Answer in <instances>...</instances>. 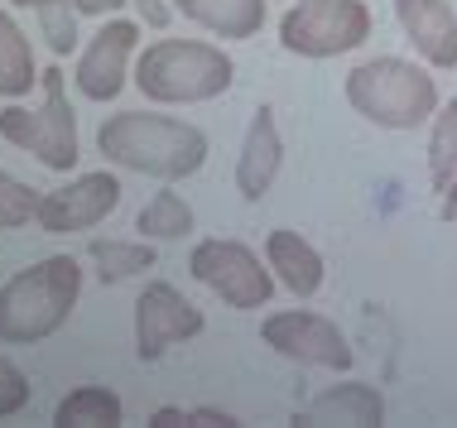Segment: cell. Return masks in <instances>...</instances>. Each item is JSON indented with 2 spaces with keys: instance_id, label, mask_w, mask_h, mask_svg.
Segmentation results:
<instances>
[{
  "instance_id": "16",
  "label": "cell",
  "mask_w": 457,
  "mask_h": 428,
  "mask_svg": "<svg viewBox=\"0 0 457 428\" xmlns=\"http://www.w3.org/2000/svg\"><path fill=\"white\" fill-rule=\"evenodd\" d=\"M174 10L217 39H251L265 24V0H174Z\"/></svg>"
},
{
  "instance_id": "8",
  "label": "cell",
  "mask_w": 457,
  "mask_h": 428,
  "mask_svg": "<svg viewBox=\"0 0 457 428\" xmlns=\"http://www.w3.org/2000/svg\"><path fill=\"white\" fill-rule=\"evenodd\" d=\"M265 347H275L284 361L294 366H318V371H352V342L342 337V327L323 313L308 309H284L270 313L261 323Z\"/></svg>"
},
{
  "instance_id": "13",
  "label": "cell",
  "mask_w": 457,
  "mask_h": 428,
  "mask_svg": "<svg viewBox=\"0 0 457 428\" xmlns=\"http://www.w3.org/2000/svg\"><path fill=\"white\" fill-rule=\"evenodd\" d=\"M279 164H284V140H279V120H275V106H261L245 126V140H241V154H237V188L245 202H261L279 178Z\"/></svg>"
},
{
  "instance_id": "28",
  "label": "cell",
  "mask_w": 457,
  "mask_h": 428,
  "mask_svg": "<svg viewBox=\"0 0 457 428\" xmlns=\"http://www.w3.org/2000/svg\"><path fill=\"white\" fill-rule=\"evenodd\" d=\"M193 424H241V419L227 409H193Z\"/></svg>"
},
{
  "instance_id": "3",
  "label": "cell",
  "mask_w": 457,
  "mask_h": 428,
  "mask_svg": "<svg viewBox=\"0 0 457 428\" xmlns=\"http://www.w3.org/2000/svg\"><path fill=\"white\" fill-rule=\"evenodd\" d=\"M82 293V265L72 255H48V260L20 270L0 284V342L29 347V342L54 337L72 317Z\"/></svg>"
},
{
  "instance_id": "21",
  "label": "cell",
  "mask_w": 457,
  "mask_h": 428,
  "mask_svg": "<svg viewBox=\"0 0 457 428\" xmlns=\"http://www.w3.org/2000/svg\"><path fill=\"white\" fill-rule=\"evenodd\" d=\"M428 178L443 193L457 178V96L434 111V130H428Z\"/></svg>"
},
{
  "instance_id": "30",
  "label": "cell",
  "mask_w": 457,
  "mask_h": 428,
  "mask_svg": "<svg viewBox=\"0 0 457 428\" xmlns=\"http://www.w3.org/2000/svg\"><path fill=\"white\" fill-rule=\"evenodd\" d=\"M10 5H20V10H34V5H39V0H10Z\"/></svg>"
},
{
  "instance_id": "14",
  "label": "cell",
  "mask_w": 457,
  "mask_h": 428,
  "mask_svg": "<svg viewBox=\"0 0 457 428\" xmlns=\"http://www.w3.org/2000/svg\"><path fill=\"white\" fill-rule=\"evenodd\" d=\"M265 265L275 270V279L294 293V299H313V293L323 289V275H328L318 246L303 241L299 231H289V226H275L265 236Z\"/></svg>"
},
{
  "instance_id": "27",
  "label": "cell",
  "mask_w": 457,
  "mask_h": 428,
  "mask_svg": "<svg viewBox=\"0 0 457 428\" xmlns=\"http://www.w3.org/2000/svg\"><path fill=\"white\" fill-rule=\"evenodd\" d=\"M72 5H78V15H116L120 5H130V0H72Z\"/></svg>"
},
{
  "instance_id": "24",
  "label": "cell",
  "mask_w": 457,
  "mask_h": 428,
  "mask_svg": "<svg viewBox=\"0 0 457 428\" xmlns=\"http://www.w3.org/2000/svg\"><path fill=\"white\" fill-rule=\"evenodd\" d=\"M24 405H29V381H24V371L10 357H0V419L20 414Z\"/></svg>"
},
{
  "instance_id": "29",
  "label": "cell",
  "mask_w": 457,
  "mask_h": 428,
  "mask_svg": "<svg viewBox=\"0 0 457 428\" xmlns=\"http://www.w3.org/2000/svg\"><path fill=\"white\" fill-rule=\"evenodd\" d=\"M438 212H443V222H457V178L443 188V207H438Z\"/></svg>"
},
{
  "instance_id": "23",
  "label": "cell",
  "mask_w": 457,
  "mask_h": 428,
  "mask_svg": "<svg viewBox=\"0 0 457 428\" xmlns=\"http://www.w3.org/2000/svg\"><path fill=\"white\" fill-rule=\"evenodd\" d=\"M39 188H29V183L10 178L5 169H0V231H15V226H29V217L39 212Z\"/></svg>"
},
{
  "instance_id": "12",
  "label": "cell",
  "mask_w": 457,
  "mask_h": 428,
  "mask_svg": "<svg viewBox=\"0 0 457 428\" xmlns=\"http://www.w3.org/2000/svg\"><path fill=\"white\" fill-rule=\"evenodd\" d=\"M395 20H400L404 39L428 68L453 72L457 68V10L453 0H395Z\"/></svg>"
},
{
  "instance_id": "7",
  "label": "cell",
  "mask_w": 457,
  "mask_h": 428,
  "mask_svg": "<svg viewBox=\"0 0 457 428\" xmlns=\"http://www.w3.org/2000/svg\"><path fill=\"white\" fill-rule=\"evenodd\" d=\"M188 270L197 284H207L217 293L227 309L237 313H255L270 303V293H275V270L261 265V255H255L245 241H231V236H207L197 241L193 255H188Z\"/></svg>"
},
{
  "instance_id": "9",
  "label": "cell",
  "mask_w": 457,
  "mask_h": 428,
  "mask_svg": "<svg viewBox=\"0 0 457 428\" xmlns=\"http://www.w3.org/2000/svg\"><path fill=\"white\" fill-rule=\"evenodd\" d=\"M116 207H120V178L111 169H96V174H78L63 188L44 193L34 222H39L44 236H72V231L102 226Z\"/></svg>"
},
{
  "instance_id": "2",
  "label": "cell",
  "mask_w": 457,
  "mask_h": 428,
  "mask_svg": "<svg viewBox=\"0 0 457 428\" xmlns=\"http://www.w3.org/2000/svg\"><path fill=\"white\" fill-rule=\"evenodd\" d=\"M135 87L154 106H197L217 102L237 82V63L221 44L203 39H154L135 54Z\"/></svg>"
},
{
  "instance_id": "19",
  "label": "cell",
  "mask_w": 457,
  "mask_h": 428,
  "mask_svg": "<svg viewBox=\"0 0 457 428\" xmlns=\"http://www.w3.org/2000/svg\"><path fill=\"white\" fill-rule=\"evenodd\" d=\"M193 226H197L193 207L174 188L154 193V198L140 207V217H135V231H140L145 241H183V236H193Z\"/></svg>"
},
{
  "instance_id": "5",
  "label": "cell",
  "mask_w": 457,
  "mask_h": 428,
  "mask_svg": "<svg viewBox=\"0 0 457 428\" xmlns=\"http://www.w3.org/2000/svg\"><path fill=\"white\" fill-rule=\"evenodd\" d=\"M39 87H44V102L39 106H15L10 102L0 111V140L15 144V150L34 154L44 169L54 174H68L82 154V140H78V116L68 106V78L63 68H44L39 72Z\"/></svg>"
},
{
  "instance_id": "6",
  "label": "cell",
  "mask_w": 457,
  "mask_h": 428,
  "mask_svg": "<svg viewBox=\"0 0 457 428\" xmlns=\"http://www.w3.org/2000/svg\"><path fill=\"white\" fill-rule=\"evenodd\" d=\"M370 39L366 0H294L279 20V44L299 58H337Z\"/></svg>"
},
{
  "instance_id": "1",
  "label": "cell",
  "mask_w": 457,
  "mask_h": 428,
  "mask_svg": "<svg viewBox=\"0 0 457 428\" xmlns=\"http://www.w3.org/2000/svg\"><path fill=\"white\" fill-rule=\"evenodd\" d=\"M96 150L106 154V164L130 169V174L179 183L193 178L207 164V136L193 120L179 116H154V111H116L96 130Z\"/></svg>"
},
{
  "instance_id": "25",
  "label": "cell",
  "mask_w": 457,
  "mask_h": 428,
  "mask_svg": "<svg viewBox=\"0 0 457 428\" xmlns=\"http://www.w3.org/2000/svg\"><path fill=\"white\" fill-rule=\"evenodd\" d=\"M135 15H140V24H150V29H169L174 24V5L169 0H130Z\"/></svg>"
},
{
  "instance_id": "10",
  "label": "cell",
  "mask_w": 457,
  "mask_h": 428,
  "mask_svg": "<svg viewBox=\"0 0 457 428\" xmlns=\"http://www.w3.org/2000/svg\"><path fill=\"white\" fill-rule=\"evenodd\" d=\"M203 327H207L203 309L188 303L174 284H164V279L145 284V293L135 299V351H140V361H159L169 347L197 337Z\"/></svg>"
},
{
  "instance_id": "17",
  "label": "cell",
  "mask_w": 457,
  "mask_h": 428,
  "mask_svg": "<svg viewBox=\"0 0 457 428\" xmlns=\"http://www.w3.org/2000/svg\"><path fill=\"white\" fill-rule=\"evenodd\" d=\"M34 82H39L34 48L24 39L20 20L0 5V96H5V102H20V96H29Z\"/></svg>"
},
{
  "instance_id": "11",
  "label": "cell",
  "mask_w": 457,
  "mask_h": 428,
  "mask_svg": "<svg viewBox=\"0 0 457 428\" xmlns=\"http://www.w3.org/2000/svg\"><path fill=\"white\" fill-rule=\"evenodd\" d=\"M135 44H140V20H106L92 34V44L78 58V72H72V82L87 102H116L120 96L135 63Z\"/></svg>"
},
{
  "instance_id": "18",
  "label": "cell",
  "mask_w": 457,
  "mask_h": 428,
  "mask_svg": "<svg viewBox=\"0 0 457 428\" xmlns=\"http://www.w3.org/2000/svg\"><path fill=\"white\" fill-rule=\"evenodd\" d=\"M120 419H126V405H120V395L106 385H78L72 395L58 399V409H54L58 428H116Z\"/></svg>"
},
{
  "instance_id": "4",
  "label": "cell",
  "mask_w": 457,
  "mask_h": 428,
  "mask_svg": "<svg viewBox=\"0 0 457 428\" xmlns=\"http://www.w3.org/2000/svg\"><path fill=\"white\" fill-rule=\"evenodd\" d=\"M347 106L380 130H419L438 111V82L410 58H366L342 82Z\"/></svg>"
},
{
  "instance_id": "26",
  "label": "cell",
  "mask_w": 457,
  "mask_h": 428,
  "mask_svg": "<svg viewBox=\"0 0 457 428\" xmlns=\"http://www.w3.org/2000/svg\"><path fill=\"white\" fill-rule=\"evenodd\" d=\"M150 424H154V428H174V424H193V409L164 405V409H154V414H150Z\"/></svg>"
},
{
  "instance_id": "22",
  "label": "cell",
  "mask_w": 457,
  "mask_h": 428,
  "mask_svg": "<svg viewBox=\"0 0 457 428\" xmlns=\"http://www.w3.org/2000/svg\"><path fill=\"white\" fill-rule=\"evenodd\" d=\"M34 20H39V34L54 48V58H68L78 48V5L72 0H39Z\"/></svg>"
},
{
  "instance_id": "20",
  "label": "cell",
  "mask_w": 457,
  "mask_h": 428,
  "mask_svg": "<svg viewBox=\"0 0 457 428\" xmlns=\"http://www.w3.org/2000/svg\"><path fill=\"white\" fill-rule=\"evenodd\" d=\"M87 255H92V265H96V275L102 279H111V284H120V279H135V275H145V270H154V246L150 241H102L96 236L92 246H87Z\"/></svg>"
},
{
  "instance_id": "15",
  "label": "cell",
  "mask_w": 457,
  "mask_h": 428,
  "mask_svg": "<svg viewBox=\"0 0 457 428\" xmlns=\"http://www.w3.org/2000/svg\"><path fill=\"white\" fill-rule=\"evenodd\" d=\"M294 424H347V428H376L386 424V399H380L376 385L366 381H342L323 390L318 399L294 414Z\"/></svg>"
}]
</instances>
